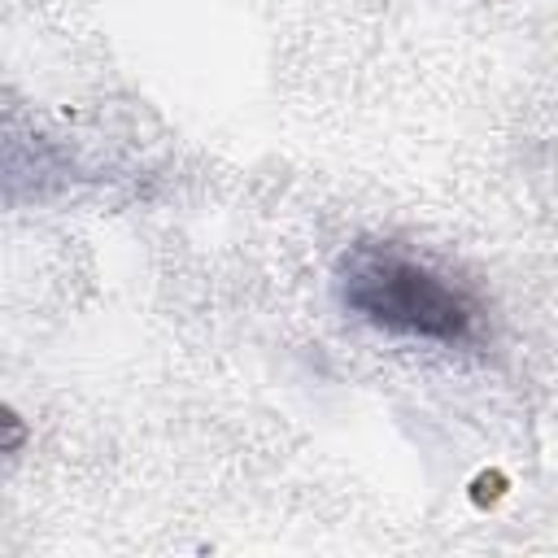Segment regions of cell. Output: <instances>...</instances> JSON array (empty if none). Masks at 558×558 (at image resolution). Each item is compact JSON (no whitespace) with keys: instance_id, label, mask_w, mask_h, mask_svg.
Returning <instances> with one entry per match:
<instances>
[{"instance_id":"obj_1","label":"cell","mask_w":558,"mask_h":558,"mask_svg":"<svg viewBox=\"0 0 558 558\" xmlns=\"http://www.w3.org/2000/svg\"><path fill=\"white\" fill-rule=\"evenodd\" d=\"M340 301L371 327L440 340V344H466L475 340V327H480V310L458 283L414 262L410 253L392 244H371V240L344 253Z\"/></svg>"}]
</instances>
